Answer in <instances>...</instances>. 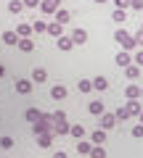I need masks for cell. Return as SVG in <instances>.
I'll list each match as a JSON object with an SVG mask.
<instances>
[{"label":"cell","instance_id":"obj_1","mask_svg":"<svg viewBox=\"0 0 143 158\" xmlns=\"http://www.w3.org/2000/svg\"><path fill=\"white\" fill-rule=\"evenodd\" d=\"M51 116H53V137H64V135H69V127H72V124H69V121H66V113H64V111H56V113H51Z\"/></svg>","mask_w":143,"mask_h":158},{"label":"cell","instance_id":"obj_2","mask_svg":"<svg viewBox=\"0 0 143 158\" xmlns=\"http://www.w3.org/2000/svg\"><path fill=\"white\" fill-rule=\"evenodd\" d=\"M32 129H34V135H42V132H51L53 129V116L51 113H40V118L32 124Z\"/></svg>","mask_w":143,"mask_h":158},{"label":"cell","instance_id":"obj_3","mask_svg":"<svg viewBox=\"0 0 143 158\" xmlns=\"http://www.w3.org/2000/svg\"><path fill=\"white\" fill-rule=\"evenodd\" d=\"M114 40L122 45V50H132V48H135V40H132V34L125 32V29H117V32H114Z\"/></svg>","mask_w":143,"mask_h":158},{"label":"cell","instance_id":"obj_4","mask_svg":"<svg viewBox=\"0 0 143 158\" xmlns=\"http://www.w3.org/2000/svg\"><path fill=\"white\" fill-rule=\"evenodd\" d=\"M58 8H61V0H40V11L48 13V16H53Z\"/></svg>","mask_w":143,"mask_h":158},{"label":"cell","instance_id":"obj_5","mask_svg":"<svg viewBox=\"0 0 143 158\" xmlns=\"http://www.w3.org/2000/svg\"><path fill=\"white\" fill-rule=\"evenodd\" d=\"M111 127H117V116L114 113H101V129H111Z\"/></svg>","mask_w":143,"mask_h":158},{"label":"cell","instance_id":"obj_6","mask_svg":"<svg viewBox=\"0 0 143 158\" xmlns=\"http://www.w3.org/2000/svg\"><path fill=\"white\" fill-rule=\"evenodd\" d=\"M125 111L130 113V118H132V116H138V113L143 111V103H141V100H127V106H125Z\"/></svg>","mask_w":143,"mask_h":158},{"label":"cell","instance_id":"obj_7","mask_svg":"<svg viewBox=\"0 0 143 158\" xmlns=\"http://www.w3.org/2000/svg\"><path fill=\"white\" fill-rule=\"evenodd\" d=\"M69 37H72V42H74V45H85V42H87V32H85V29H74Z\"/></svg>","mask_w":143,"mask_h":158},{"label":"cell","instance_id":"obj_8","mask_svg":"<svg viewBox=\"0 0 143 158\" xmlns=\"http://www.w3.org/2000/svg\"><path fill=\"white\" fill-rule=\"evenodd\" d=\"M56 45H58V50L66 53V50H72V48H74V42H72V37H64V34H61V37H56Z\"/></svg>","mask_w":143,"mask_h":158},{"label":"cell","instance_id":"obj_9","mask_svg":"<svg viewBox=\"0 0 143 158\" xmlns=\"http://www.w3.org/2000/svg\"><path fill=\"white\" fill-rule=\"evenodd\" d=\"M32 85H34L32 79H19V82H16V90L21 92V95H29V92H32Z\"/></svg>","mask_w":143,"mask_h":158},{"label":"cell","instance_id":"obj_10","mask_svg":"<svg viewBox=\"0 0 143 158\" xmlns=\"http://www.w3.org/2000/svg\"><path fill=\"white\" fill-rule=\"evenodd\" d=\"M114 63H117V66H130V63H132V56H130L127 50H122V53H117Z\"/></svg>","mask_w":143,"mask_h":158},{"label":"cell","instance_id":"obj_11","mask_svg":"<svg viewBox=\"0 0 143 158\" xmlns=\"http://www.w3.org/2000/svg\"><path fill=\"white\" fill-rule=\"evenodd\" d=\"M51 98L53 100H64V98H66V87L64 85H53L51 87Z\"/></svg>","mask_w":143,"mask_h":158},{"label":"cell","instance_id":"obj_12","mask_svg":"<svg viewBox=\"0 0 143 158\" xmlns=\"http://www.w3.org/2000/svg\"><path fill=\"white\" fill-rule=\"evenodd\" d=\"M16 45H19V50H24V53H32V50H34V42H32L29 37H19Z\"/></svg>","mask_w":143,"mask_h":158},{"label":"cell","instance_id":"obj_13","mask_svg":"<svg viewBox=\"0 0 143 158\" xmlns=\"http://www.w3.org/2000/svg\"><path fill=\"white\" fill-rule=\"evenodd\" d=\"M125 95H127V100H138V98H141V87H138V85H127L125 87Z\"/></svg>","mask_w":143,"mask_h":158},{"label":"cell","instance_id":"obj_14","mask_svg":"<svg viewBox=\"0 0 143 158\" xmlns=\"http://www.w3.org/2000/svg\"><path fill=\"white\" fill-rule=\"evenodd\" d=\"M90 150H93V142H87L85 137H82V140L77 142V153H80V156L85 158V156H87V153H90Z\"/></svg>","mask_w":143,"mask_h":158},{"label":"cell","instance_id":"obj_15","mask_svg":"<svg viewBox=\"0 0 143 158\" xmlns=\"http://www.w3.org/2000/svg\"><path fill=\"white\" fill-rule=\"evenodd\" d=\"M53 142V132H42V135H37V145L40 148H51Z\"/></svg>","mask_w":143,"mask_h":158},{"label":"cell","instance_id":"obj_16","mask_svg":"<svg viewBox=\"0 0 143 158\" xmlns=\"http://www.w3.org/2000/svg\"><path fill=\"white\" fill-rule=\"evenodd\" d=\"M103 140H106V129H96L90 135V142L93 145H103Z\"/></svg>","mask_w":143,"mask_h":158},{"label":"cell","instance_id":"obj_17","mask_svg":"<svg viewBox=\"0 0 143 158\" xmlns=\"http://www.w3.org/2000/svg\"><path fill=\"white\" fill-rule=\"evenodd\" d=\"M69 135L74 137V140H82V137H85V127H82V124H74V127H69Z\"/></svg>","mask_w":143,"mask_h":158},{"label":"cell","instance_id":"obj_18","mask_svg":"<svg viewBox=\"0 0 143 158\" xmlns=\"http://www.w3.org/2000/svg\"><path fill=\"white\" fill-rule=\"evenodd\" d=\"M45 79H48V71H45L42 66H37V69L32 71V82H45Z\"/></svg>","mask_w":143,"mask_h":158},{"label":"cell","instance_id":"obj_19","mask_svg":"<svg viewBox=\"0 0 143 158\" xmlns=\"http://www.w3.org/2000/svg\"><path fill=\"white\" fill-rule=\"evenodd\" d=\"M61 27H64V24H58V21H51V24H48V29H45V32L51 34V37H61Z\"/></svg>","mask_w":143,"mask_h":158},{"label":"cell","instance_id":"obj_20","mask_svg":"<svg viewBox=\"0 0 143 158\" xmlns=\"http://www.w3.org/2000/svg\"><path fill=\"white\" fill-rule=\"evenodd\" d=\"M106 87H109V82H106V77H96V79H93V90L103 92Z\"/></svg>","mask_w":143,"mask_h":158},{"label":"cell","instance_id":"obj_21","mask_svg":"<svg viewBox=\"0 0 143 158\" xmlns=\"http://www.w3.org/2000/svg\"><path fill=\"white\" fill-rule=\"evenodd\" d=\"M87 111H90L93 116H101V113H103V103L101 100H93L90 106H87Z\"/></svg>","mask_w":143,"mask_h":158},{"label":"cell","instance_id":"obj_22","mask_svg":"<svg viewBox=\"0 0 143 158\" xmlns=\"http://www.w3.org/2000/svg\"><path fill=\"white\" fill-rule=\"evenodd\" d=\"M53 19H56V21H58V24H66V21H69V19H72V16H69V11H64V8H58V11H56V13H53Z\"/></svg>","mask_w":143,"mask_h":158},{"label":"cell","instance_id":"obj_23","mask_svg":"<svg viewBox=\"0 0 143 158\" xmlns=\"http://www.w3.org/2000/svg\"><path fill=\"white\" fill-rule=\"evenodd\" d=\"M125 74H127V79H138V74H141V66L130 63V66H125Z\"/></svg>","mask_w":143,"mask_h":158},{"label":"cell","instance_id":"obj_24","mask_svg":"<svg viewBox=\"0 0 143 158\" xmlns=\"http://www.w3.org/2000/svg\"><path fill=\"white\" fill-rule=\"evenodd\" d=\"M24 118H27L29 124H34V121L40 118V111H37V108H27V113H24Z\"/></svg>","mask_w":143,"mask_h":158},{"label":"cell","instance_id":"obj_25","mask_svg":"<svg viewBox=\"0 0 143 158\" xmlns=\"http://www.w3.org/2000/svg\"><path fill=\"white\" fill-rule=\"evenodd\" d=\"M3 42H6V45H16V42H19V34L16 32H3Z\"/></svg>","mask_w":143,"mask_h":158},{"label":"cell","instance_id":"obj_26","mask_svg":"<svg viewBox=\"0 0 143 158\" xmlns=\"http://www.w3.org/2000/svg\"><path fill=\"white\" fill-rule=\"evenodd\" d=\"M16 34H19V37H29V34H32V24H19Z\"/></svg>","mask_w":143,"mask_h":158},{"label":"cell","instance_id":"obj_27","mask_svg":"<svg viewBox=\"0 0 143 158\" xmlns=\"http://www.w3.org/2000/svg\"><path fill=\"white\" fill-rule=\"evenodd\" d=\"M8 11H11V13H21L24 11V3H21V0H11V3H8Z\"/></svg>","mask_w":143,"mask_h":158},{"label":"cell","instance_id":"obj_28","mask_svg":"<svg viewBox=\"0 0 143 158\" xmlns=\"http://www.w3.org/2000/svg\"><path fill=\"white\" fill-rule=\"evenodd\" d=\"M87 156H90V158H106V150H103L101 145H93V150L87 153Z\"/></svg>","mask_w":143,"mask_h":158},{"label":"cell","instance_id":"obj_29","mask_svg":"<svg viewBox=\"0 0 143 158\" xmlns=\"http://www.w3.org/2000/svg\"><path fill=\"white\" fill-rule=\"evenodd\" d=\"M111 19H114V21H119V24H122V21H127V13L122 11V8H114V13H111Z\"/></svg>","mask_w":143,"mask_h":158},{"label":"cell","instance_id":"obj_30","mask_svg":"<svg viewBox=\"0 0 143 158\" xmlns=\"http://www.w3.org/2000/svg\"><path fill=\"white\" fill-rule=\"evenodd\" d=\"M114 116H117V121H127V118H130V113H127V111H125V106H122V108H117Z\"/></svg>","mask_w":143,"mask_h":158},{"label":"cell","instance_id":"obj_31","mask_svg":"<svg viewBox=\"0 0 143 158\" xmlns=\"http://www.w3.org/2000/svg\"><path fill=\"white\" fill-rule=\"evenodd\" d=\"M45 29H48V24H45V21H34V24H32V32H37V34H42Z\"/></svg>","mask_w":143,"mask_h":158},{"label":"cell","instance_id":"obj_32","mask_svg":"<svg viewBox=\"0 0 143 158\" xmlns=\"http://www.w3.org/2000/svg\"><path fill=\"white\" fill-rule=\"evenodd\" d=\"M77 87H80V92H90V90H93V82H90V79H82Z\"/></svg>","mask_w":143,"mask_h":158},{"label":"cell","instance_id":"obj_33","mask_svg":"<svg viewBox=\"0 0 143 158\" xmlns=\"http://www.w3.org/2000/svg\"><path fill=\"white\" fill-rule=\"evenodd\" d=\"M0 148H3V150H11V148H13V140H11V137H0Z\"/></svg>","mask_w":143,"mask_h":158},{"label":"cell","instance_id":"obj_34","mask_svg":"<svg viewBox=\"0 0 143 158\" xmlns=\"http://www.w3.org/2000/svg\"><path fill=\"white\" fill-rule=\"evenodd\" d=\"M132 40H135V45H141V48H143V29H138V32L132 34Z\"/></svg>","mask_w":143,"mask_h":158},{"label":"cell","instance_id":"obj_35","mask_svg":"<svg viewBox=\"0 0 143 158\" xmlns=\"http://www.w3.org/2000/svg\"><path fill=\"white\" fill-rule=\"evenodd\" d=\"M114 6L122 8V11H127V8H130V0H114Z\"/></svg>","mask_w":143,"mask_h":158},{"label":"cell","instance_id":"obj_36","mask_svg":"<svg viewBox=\"0 0 143 158\" xmlns=\"http://www.w3.org/2000/svg\"><path fill=\"white\" fill-rule=\"evenodd\" d=\"M132 137H138V140H141V137H143V124L132 127Z\"/></svg>","mask_w":143,"mask_h":158},{"label":"cell","instance_id":"obj_37","mask_svg":"<svg viewBox=\"0 0 143 158\" xmlns=\"http://www.w3.org/2000/svg\"><path fill=\"white\" fill-rule=\"evenodd\" d=\"M21 3H24V8H37L40 6V0H21Z\"/></svg>","mask_w":143,"mask_h":158},{"label":"cell","instance_id":"obj_38","mask_svg":"<svg viewBox=\"0 0 143 158\" xmlns=\"http://www.w3.org/2000/svg\"><path fill=\"white\" fill-rule=\"evenodd\" d=\"M130 8H135V11H143V0H130Z\"/></svg>","mask_w":143,"mask_h":158},{"label":"cell","instance_id":"obj_39","mask_svg":"<svg viewBox=\"0 0 143 158\" xmlns=\"http://www.w3.org/2000/svg\"><path fill=\"white\" fill-rule=\"evenodd\" d=\"M132 61H135L138 66H143V50H138V53H135V58H132Z\"/></svg>","mask_w":143,"mask_h":158},{"label":"cell","instance_id":"obj_40","mask_svg":"<svg viewBox=\"0 0 143 158\" xmlns=\"http://www.w3.org/2000/svg\"><path fill=\"white\" fill-rule=\"evenodd\" d=\"M53 158H69V156H66L64 150H56V153H53Z\"/></svg>","mask_w":143,"mask_h":158},{"label":"cell","instance_id":"obj_41","mask_svg":"<svg viewBox=\"0 0 143 158\" xmlns=\"http://www.w3.org/2000/svg\"><path fill=\"white\" fill-rule=\"evenodd\" d=\"M0 77H6V66H0Z\"/></svg>","mask_w":143,"mask_h":158},{"label":"cell","instance_id":"obj_42","mask_svg":"<svg viewBox=\"0 0 143 158\" xmlns=\"http://www.w3.org/2000/svg\"><path fill=\"white\" fill-rule=\"evenodd\" d=\"M138 121H141V124H143V111H141V113H138Z\"/></svg>","mask_w":143,"mask_h":158},{"label":"cell","instance_id":"obj_43","mask_svg":"<svg viewBox=\"0 0 143 158\" xmlns=\"http://www.w3.org/2000/svg\"><path fill=\"white\" fill-rule=\"evenodd\" d=\"M96 3H106V0H96Z\"/></svg>","mask_w":143,"mask_h":158},{"label":"cell","instance_id":"obj_44","mask_svg":"<svg viewBox=\"0 0 143 158\" xmlns=\"http://www.w3.org/2000/svg\"><path fill=\"white\" fill-rule=\"evenodd\" d=\"M141 98H143V87H141Z\"/></svg>","mask_w":143,"mask_h":158}]
</instances>
